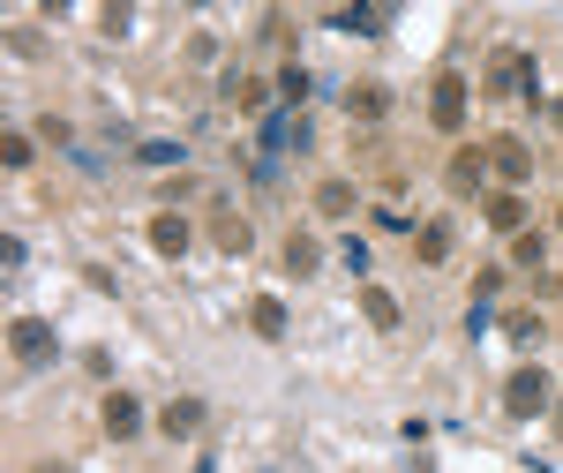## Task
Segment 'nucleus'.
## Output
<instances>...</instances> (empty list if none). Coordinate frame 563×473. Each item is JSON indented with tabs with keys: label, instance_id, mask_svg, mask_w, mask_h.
<instances>
[{
	"label": "nucleus",
	"instance_id": "nucleus-1",
	"mask_svg": "<svg viewBox=\"0 0 563 473\" xmlns=\"http://www.w3.org/2000/svg\"><path fill=\"white\" fill-rule=\"evenodd\" d=\"M549 398H556V384H549V369H541V361L511 369V384H504V414H511V421H533V414H549Z\"/></svg>",
	"mask_w": 563,
	"mask_h": 473
},
{
	"label": "nucleus",
	"instance_id": "nucleus-2",
	"mask_svg": "<svg viewBox=\"0 0 563 473\" xmlns=\"http://www.w3.org/2000/svg\"><path fill=\"white\" fill-rule=\"evenodd\" d=\"M481 90H488V98H533V61H526L519 45H496V53H488Z\"/></svg>",
	"mask_w": 563,
	"mask_h": 473
},
{
	"label": "nucleus",
	"instance_id": "nucleus-3",
	"mask_svg": "<svg viewBox=\"0 0 563 473\" xmlns=\"http://www.w3.org/2000/svg\"><path fill=\"white\" fill-rule=\"evenodd\" d=\"M429 121H435L443 135L466 129V76H459V68H443V76L429 84Z\"/></svg>",
	"mask_w": 563,
	"mask_h": 473
},
{
	"label": "nucleus",
	"instance_id": "nucleus-4",
	"mask_svg": "<svg viewBox=\"0 0 563 473\" xmlns=\"http://www.w3.org/2000/svg\"><path fill=\"white\" fill-rule=\"evenodd\" d=\"M488 151H481V143H459V151H451V166H443V180H451V188H459V196H481V188H488Z\"/></svg>",
	"mask_w": 563,
	"mask_h": 473
},
{
	"label": "nucleus",
	"instance_id": "nucleus-5",
	"mask_svg": "<svg viewBox=\"0 0 563 473\" xmlns=\"http://www.w3.org/2000/svg\"><path fill=\"white\" fill-rule=\"evenodd\" d=\"M98 421H106V436H113V443H135V436H143V398H129V391H106Z\"/></svg>",
	"mask_w": 563,
	"mask_h": 473
},
{
	"label": "nucleus",
	"instance_id": "nucleus-6",
	"mask_svg": "<svg viewBox=\"0 0 563 473\" xmlns=\"http://www.w3.org/2000/svg\"><path fill=\"white\" fill-rule=\"evenodd\" d=\"M481 218H488L496 233L519 241V233H526V196H519V188H488V196H481Z\"/></svg>",
	"mask_w": 563,
	"mask_h": 473
},
{
	"label": "nucleus",
	"instance_id": "nucleus-7",
	"mask_svg": "<svg viewBox=\"0 0 563 473\" xmlns=\"http://www.w3.org/2000/svg\"><path fill=\"white\" fill-rule=\"evenodd\" d=\"M8 345H15V361H53V323L15 316V323H8Z\"/></svg>",
	"mask_w": 563,
	"mask_h": 473
},
{
	"label": "nucleus",
	"instance_id": "nucleus-8",
	"mask_svg": "<svg viewBox=\"0 0 563 473\" xmlns=\"http://www.w3.org/2000/svg\"><path fill=\"white\" fill-rule=\"evenodd\" d=\"M143 241H151L158 256L174 263V256H188V241H196V233H188V218H180V211H158V218H151V233H143Z\"/></svg>",
	"mask_w": 563,
	"mask_h": 473
},
{
	"label": "nucleus",
	"instance_id": "nucleus-9",
	"mask_svg": "<svg viewBox=\"0 0 563 473\" xmlns=\"http://www.w3.org/2000/svg\"><path fill=\"white\" fill-rule=\"evenodd\" d=\"M249 331H256L263 345H278L286 339V301H278V294H256V301H249Z\"/></svg>",
	"mask_w": 563,
	"mask_h": 473
},
{
	"label": "nucleus",
	"instance_id": "nucleus-10",
	"mask_svg": "<svg viewBox=\"0 0 563 473\" xmlns=\"http://www.w3.org/2000/svg\"><path fill=\"white\" fill-rule=\"evenodd\" d=\"M488 166H496L504 180H511V188H519L526 173H533V158H526V143H519V135H496V143H488Z\"/></svg>",
	"mask_w": 563,
	"mask_h": 473
},
{
	"label": "nucleus",
	"instance_id": "nucleus-11",
	"mask_svg": "<svg viewBox=\"0 0 563 473\" xmlns=\"http://www.w3.org/2000/svg\"><path fill=\"white\" fill-rule=\"evenodd\" d=\"M211 241L225 249V256H249V249H256V233H249V218H241V211H218L211 218Z\"/></svg>",
	"mask_w": 563,
	"mask_h": 473
},
{
	"label": "nucleus",
	"instance_id": "nucleus-12",
	"mask_svg": "<svg viewBox=\"0 0 563 473\" xmlns=\"http://www.w3.org/2000/svg\"><path fill=\"white\" fill-rule=\"evenodd\" d=\"M203 421H211V414H203V398H174V406H166V436H174V443L203 436Z\"/></svg>",
	"mask_w": 563,
	"mask_h": 473
},
{
	"label": "nucleus",
	"instance_id": "nucleus-13",
	"mask_svg": "<svg viewBox=\"0 0 563 473\" xmlns=\"http://www.w3.org/2000/svg\"><path fill=\"white\" fill-rule=\"evenodd\" d=\"M346 106H353V121H384V113H390V90L384 84H353Z\"/></svg>",
	"mask_w": 563,
	"mask_h": 473
},
{
	"label": "nucleus",
	"instance_id": "nucleus-14",
	"mask_svg": "<svg viewBox=\"0 0 563 473\" xmlns=\"http://www.w3.org/2000/svg\"><path fill=\"white\" fill-rule=\"evenodd\" d=\"M413 256L421 263H451V226H443V218H429V226L413 233Z\"/></svg>",
	"mask_w": 563,
	"mask_h": 473
},
{
	"label": "nucleus",
	"instance_id": "nucleus-15",
	"mask_svg": "<svg viewBox=\"0 0 563 473\" xmlns=\"http://www.w3.org/2000/svg\"><path fill=\"white\" fill-rule=\"evenodd\" d=\"M316 263H323L316 233H286V271H294V278H316Z\"/></svg>",
	"mask_w": 563,
	"mask_h": 473
},
{
	"label": "nucleus",
	"instance_id": "nucleus-16",
	"mask_svg": "<svg viewBox=\"0 0 563 473\" xmlns=\"http://www.w3.org/2000/svg\"><path fill=\"white\" fill-rule=\"evenodd\" d=\"M361 316H368L376 331H398V301H390L384 286H361Z\"/></svg>",
	"mask_w": 563,
	"mask_h": 473
},
{
	"label": "nucleus",
	"instance_id": "nucleus-17",
	"mask_svg": "<svg viewBox=\"0 0 563 473\" xmlns=\"http://www.w3.org/2000/svg\"><path fill=\"white\" fill-rule=\"evenodd\" d=\"M316 211H323V218H346L353 211V188H346V180H323V188H316Z\"/></svg>",
	"mask_w": 563,
	"mask_h": 473
},
{
	"label": "nucleus",
	"instance_id": "nucleus-18",
	"mask_svg": "<svg viewBox=\"0 0 563 473\" xmlns=\"http://www.w3.org/2000/svg\"><path fill=\"white\" fill-rule=\"evenodd\" d=\"M271 90H278V84H263V76H241V84H233V98H241V113H263V106H271Z\"/></svg>",
	"mask_w": 563,
	"mask_h": 473
},
{
	"label": "nucleus",
	"instance_id": "nucleus-19",
	"mask_svg": "<svg viewBox=\"0 0 563 473\" xmlns=\"http://www.w3.org/2000/svg\"><path fill=\"white\" fill-rule=\"evenodd\" d=\"M511 263L541 271V263H549V241H541V233H519V241H511Z\"/></svg>",
	"mask_w": 563,
	"mask_h": 473
},
{
	"label": "nucleus",
	"instance_id": "nucleus-20",
	"mask_svg": "<svg viewBox=\"0 0 563 473\" xmlns=\"http://www.w3.org/2000/svg\"><path fill=\"white\" fill-rule=\"evenodd\" d=\"M504 331H511L519 345H533V339H541V316H533V308H519V316H504Z\"/></svg>",
	"mask_w": 563,
	"mask_h": 473
},
{
	"label": "nucleus",
	"instance_id": "nucleus-21",
	"mask_svg": "<svg viewBox=\"0 0 563 473\" xmlns=\"http://www.w3.org/2000/svg\"><path fill=\"white\" fill-rule=\"evenodd\" d=\"M278 98L301 106V98H308V68H278Z\"/></svg>",
	"mask_w": 563,
	"mask_h": 473
},
{
	"label": "nucleus",
	"instance_id": "nucleus-22",
	"mask_svg": "<svg viewBox=\"0 0 563 473\" xmlns=\"http://www.w3.org/2000/svg\"><path fill=\"white\" fill-rule=\"evenodd\" d=\"M0 158H8V173H23V166H31V135H8V143H0Z\"/></svg>",
	"mask_w": 563,
	"mask_h": 473
},
{
	"label": "nucleus",
	"instance_id": "nucleus-23",
	"mask_svg": "<svg viewBox=\"0 0 563 473\" xmlns=\"http://www.w3.org/2000/svg\"><path fill=\"white\" fill-rule=\"evenodd\" d=\"M143 166H180V143H143Z\"/></svg>",
	"mask_w": 563,
	"mask_h": 473
},
{
	"label": "nucleus",
	"instance_id": "nucleus-24",
	"mask_svg": "<svg viewBox=\"0 0 563 473\" xmlns=\"http://www.w3.org/2000/svg\"><path fill=\"white\" fill-rule=\"evenodd\" d=\"M38 8H45V15H68V8H76V0H38Z\"/></svg>",
	"mask_w": 563,
	"mask_h": 473
},
{
	"label": "nucleus",
	"instance_id": "nucleus-25",
	"mask_svg": "<svg viewBox=\"0 0 563 473\" xmlns=\"http://www.w3.org/2000/svg\"><path fill=\"white\" fill-rule=\"evenodd\" d=\"M556 436H563V398H556Z\"/></svg>",
	"mask_w": 563,
	"mask_h": 473
},
{
	"label": "nucleus",
	"instance_id": "nucleus-26",
	"mask_svg": "<svg viewBox=\"0 0 563 473\" xmlns=\"http://www.w3.org/2000/svg\"><path fill=\"white\" fill-rule=\"evenodd\" d=\"M38 473H68V466H38Z\"/></svg>",
	"mask_w": 563,
	"mask_h": 473
},
{
	"label": "nucleus",
	"instance_id": "nucleus-27",
	"mask_svg": "<svg viewBox=\"0 0 563 473\" xmlns=\"http://www.w3.org/2000/svg\"><path fill=\"white\" fill-rule=\"evenodd\" d=\"M188 8H203V0H188Z\"/></svg>",
	"mask_w": 563,
	"mask_h": 473
},
{
	"label": "nucleus",
	"instance_id": "nucleus-28",
	"mask_svg": "<svg viewBox=\"0 0 563 473\" xmlns=\"http://www.w3.org/2000/svg\"><path fill=\"white\" fill-rule=\"evenodd\" d=\"M556 226H563V211H556Z\"/></svg>",
	"mask_w": 563,
	"mask_h": 473
}]
</instances>
